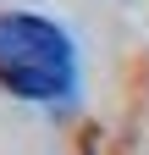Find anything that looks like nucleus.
Masks as SVG:
<instances>
[{
    "instance_id": "obj_1",
    "label": "nucleus",
    "mask_w": 149,
    "mask_h": 155,
    "mask_svg": "<svg viewBox=\"0 0 149 155\" xmlns=\"http://www.w3.org/2000/svg\"><path fill=\"white\" fill-rule=\"evenodd\" d=\"M78 55L72 39L39 11H0V83L22 100H66Z\"/></svg>"
}]
</instances>
